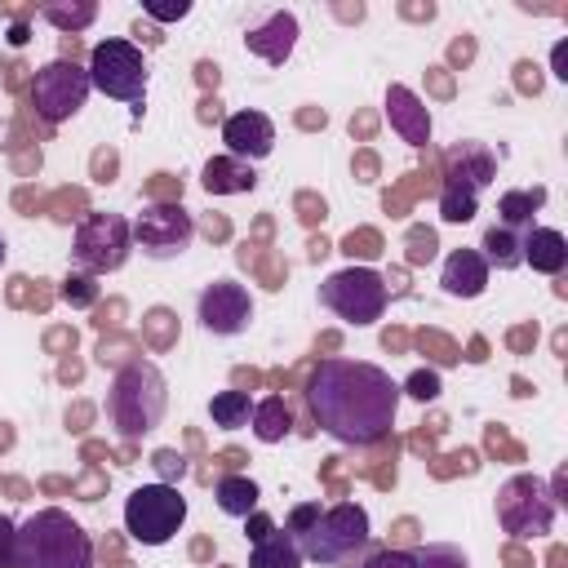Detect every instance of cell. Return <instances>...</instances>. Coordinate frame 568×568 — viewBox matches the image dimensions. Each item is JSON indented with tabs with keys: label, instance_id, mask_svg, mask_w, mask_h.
Wrapping results in <instances>:
<instances>
[{
	"label": "cell",
	"instance_id": "1",
	"mask_svg": "<svg viewBox=\"0 0 568 568\" xmlns=\"http://www.w3.org/2000/svg\"><path fill=\"white\" fill-rule=\"evenodd\" d=\"M399 399V382L368 359H324L306 377V408L315 426L346 448L382 444L395 426Z\"/></svg>",
	"mask_w": 568,
	"mask_h": 568
},
{
	"label": "cell",
	"instance_id": "2",
	"mask_svg": "<svg viewBox=\"0 0 568 568\" xmlns=\"http://www.w3.org/2000/svg\"><path fill=\"white\" fill-rule=\"evenodd\" d=\"M9 568H93V537L67 510L44 506L18 524Z\"/></svg>",
	"mask_w": 568,
	"mask_h": 568
},
{
	"label": "cell",
	"instance_id": "3",
	"mask_svg": "<svg viewBox=\"0 0 568 568\" xmlns=\"http://www.w3.org/2000/svg\"><path fill=\"white\" fill-rule=\"evenodd\" d=\"M169 408V382L151 359H129L115 368L106 386V422L120 439H142L164 422Z\"/></svg>",
	"mask_w": 568,
	"mask_h": 568
},
{
	"label": "cell",
	"instance_id": "4",
	"mask_svg": "<svg viewBox=\"0 0 568 568\" xmlns=\"http://www.w3.org/2000/svg\"><path fill=\"white\" fill-rule=\"evenodd\" d=\"M368 541H373L368 510L359 501H337L320 510V519L297 546H302V559L320 568H359V559L368 555Z\"/></svg>",
	"mask_w": 568,
	"mask_h": 568
},
{
	"label": "cell",
	"instance_id": "5",
	"mask_svg": "<svg viewBox=\"0 0 568 568\" xmlns=\"http://www.w3.org/2000/svg\"><path fill=\"white\" fill-rule=\"evenodd\" d=\"M186 524V497L178 484H142L124 497V532L138 546H169Z\"/></svg>",
	"mask_w": 568,
	"mask_h": 568
},
{
	"label": "cell",
	"instance_id": "6",
	"mask_svg": "<svg viewBox=\"0 0 568 568\" xmlns=\"http://www.w3.org/2000/svg\"><path fill=\"white\" fill-rule=\"evenodd\" d=\"M133 253V231H129V217L120 213H84L80 226H75V240H71V262L75 271L84 275H111L129 262Z\"/></svg>",
	"mask_w": 568,
	"mask_h": 568
},
{
	"label": "cell",
	"instance_id": "7",
	"mask_svg": "<svg viewBox=\"0 0 568 568\" xmlns=\"http://www.w3.org/2000/svg\"><path fill=\"white\" fill-rule=\"evenodd\" d=\"M320 306H328L337 320L355 324V328H368L382 320L386 311V280L373 271V266H346V271H333L324 284H320Z\"/></svg>",
	"mask_w": 568,
	"mask_h": 568
},
{
	"label": "cell",
	"instance_id": "8",
	"mask_svg": "<svg viewBox=\"0 0 568 568\" xmlns=\"http://www.w3.org/2000/svg\"><path fill=\"white\" fill-rule=\"evenodd\" d=\"M89 84L111 102H142L146 98V58L133 40H102L89 53Z\"/></svg>",
	"mask_w": 568,
	"mask_h": 568
},
{
	"label": "cell",
	"instance_id": "9",
	"mask_svg": "<svg viewBox=\"0 0 568 568\" xmlns=\"http://www.w3.org/2000/svg\"><path fill=\"white\" fill-rule=\"evenodd\" d=\"M555 497L537 475H510L497 488V524L510 537H546L555 528Z\"/></svg>",
	"mask_w": 568,
	"mask_h": 568
},
{
	"label": "cell",
	"instance_id": "10",
	"mask_svg": "<svg viewBox=\"0 0 568 568\" xmlns=\"http://www.w3.org/2000/svg\"><path fill=\"white\" fill-rule=\"evenodd\" d=\"M89 71L71 58H53L36 71L31 80V106L44 124H67L71 115H80V106L89 102Z\"/></svg>",
	"mask_w": 568,
	"mask_h": 568
},
{
	"label": "cell",
	"instance_id": "11",
	"mask_svg": "<svg viewBox=\"0 0 568 568\" xmlns=\"http://www.w3.org/2000/svg\"><path fill=\"white\" fill-rule=\"evenodd\" d=\"M129 231H133V244H138L151 262H173V257H182V253L191 248V240H195V217H191L182 204H146V209L129 222Z\"/></svg>",
	"mask_w": 568,
	"mask_h": 568
},
{
	"label": "cell",
	"instance_id": "12",
	"mask_svg": "<svg viewBox=\"0 0 568 568\" xmlns=\"http://www.w3.org/2000/svg\"><path fill=\"white\" fill-rule=\"evenodd\" d=\"M195 315H200L204 333H213V337H235V333H244L248 320H253V297H248V288L235 284V280H213V284H204V293H200V302H195Z\"/></svg>",
	"mask_w": 568,
	"mask_h": 568
},
{
	"label": "cell",
	"instance_id": "13",
	"mask_svg": "<svg viewBox=\"0 0 568 568\" xmlns=\"http://www.w3.org/2000/svg\"><path fill=\"white\" fill-rule=\"evenodd\" d=\"M222 142H226V155L257 164L275 151V124L266 111H235L222 120Z\"/></svg>",
	"mask_w": 568,
	"mask_h": 568
},
{
	"label": "cell",
	"instance_id": "14",
	"mask_svg": "<svg viewBox=\"0 0 568 568\" xmlns=\"http://www.w3.org/2000/svg\"><path fill=\"white\" fill-rule=\"evenodd\" d=\"M297 36H302L297 13H288V9H271L257 27L244 31V44H248V53H257L262 62L284 67V62L293 58V49H297Z\"/></svg>",
	"mask_w": 568,
	"mask_h": 568
},
{
	"label": "cell",
	"instance_id": "15",
	"mask_svg": "<svg viewBox=\"0 0 568 568\" xmlns=\"http://www.w3.org/2000/svg\"><path fill=\"white\" fill-rule=\"evenodd\" d=\"M444 182L466 186V191H488L497 182V155L484 142H453L444 151Z\"/></svg>",
	"mask_w": 568,
	"mask_h": 568
},
{
	"label": "cell",
	"instance_id": "16",
	"mask_svg": "<svg viewBox=\"0 0 568 568\" xmlns=\"http://www.w3.org/2000/svg\"><path fill=\"white\" fill-rule=\"evenodd\" d=\"M386 120L399 133V142H408L417 151L430 142V111H426V102L408 84H390L386 89Z\"/></svg>",
	"mask_w": 568,
	"mask_h": 568
},
{
	"label": "cell",
	"instance_id": "17",
	"mask_svg": "<svg viewBox=\"0 0 568 568\" xmlns=\"http://www.w3.org/2000/svg\"><path fill=\"white\" fill-rule=\"evenodd\" d=\"M439 284H444L448 297L470 302V297H479V293L488 288V262L479 257V248H453V253L444 257Z\"/></svg>",
	"mask_w": 568,
	"mask_h": 568
},
{
	"label": "cell",
	"instance_id": "18",
	"mask_svg": "<svg viewBox=\"0 0 568 568\" xmlns=\"http://www.w3.org/2000/svg\"><path fill=\"white\" fill-rule=\"evenodd\" d=\"M200 182H204V191L209 195H244V191H253L257 186V173H253V164L248 160H235V155H213V160H204V169H200Z\"/></svg>",
	"mask_w": 568,
	"mask_h": 568
},
{
	"label": "cell",
	"instance_id": "19",
	"mask_svg": "<svg viewBox=\"0 0 568 568\" xmlns=\"http://www.w3.org/2000/svg\"><path fill=\"white\" fill-rule=\"evenodd\" d=\"M524 266L541 275H564L568 266V240L555 226H528L524 231Z\"/></svg>",
	"mask_w": 568,
	"mask_h": 568
},
{
	"label": "cell",
	"instance_id": "20",
	"mask_svg": "<svg viewBox=\"0 0 568 568\" xmlns=\"http://www.w3.org/2000/svg\"><path fill=\"white\" fill-rule=\"evenodd\" d=\"M541 204H546V186H510L497 195V222L510 231H528Z\"/></svg>",
	"mask_w": 568,
	"mask_h": 568
},
{
	"label": "cell",
	"instance_id": "21",
	"mask_svg": "<svg viewBox=\"0 0 568 568\" xmlns=\"http://www.w3.org/2000/svg\"><path fill=\"white\" fill-rule=\"evenodd\" d=\"M479 257L488 262V271H515L524 266V231H510V226H488L484 240H479Z\"/></svg>",
	"mask_w": 568,
	"mask_h": 568
},
{
	"label": "cell",
	"instance_id": "22",
	"mask_svg": "<svg viewBox=\"0 0 568 568\" xmlns=\"http://www.w3.org/2000/svg\"><path fill=\"white\" fill-rule=\"evenodd\" d=\"M248 568H302V546H297V537L284 532V528H271L262 541H253Z\"/></svg>",
	"mask_w": 568,
	"mask_h": 568
},
{
	"label": "cell",
	"instance_id": "23",
	"mask_svg": "<svg viewBox=\"0 0 568 568\" xmlns=\"http://www.w3.org/2000/svg\"><path fill=\"white\" fill-rule=\"evenodd\" d=\"M248 426H253V435H257L262 444H280V439L293 435V413H288V404H284L280 395H266V399L253 404Z\"/></svg>",
	"mask_w": 568,
	"mask_h": 568
},
{
	"label": "cell",
	"instance_id": "24",
	"mask_svg": "<svg viewBox=\"0 0 568 568\" xmlns=\"http://www.w3.org/2000/svg\"><path fill=\"white\" fill-rule=\"evenodd\" d=\"M213 497H217V510H222V515H231V519H248V515L257 510L262 488H257L248 475H222L217 488H213Z\"/></svg>",
	"mask_w": 568,
	"mask_h": 568
},
{
	"label": "cell",
	"instance_id": "25",
	"mask_svg": "<svg viewBox=\"0 0 568 568\" xmlns=\"http://www.w3.org/2000/svg\"><path fill=\"white\" fill-rule=\"evenodd\" d=\"M209 417H213V426H222V430L248 426V417H253L248 390H217V395L209 399Z\"/></svg>",
	"mask_w": 568,
	"mask_h": 568
},
{
	"label": "cell",
	"instance_id": "26",
	"mask_svg": "<svg viewBox=\"0 0 568 568\" xmlns=\"http://www.w3.org/2000/svg\"><path fill=\"white\" fill-rule=\"evenodd\" d=\"M40 18H44L49 27H58L62 36H75V31H84V27L98 18V4H93V0H75V4H40Z\"/></svg>",
	"mask_w": 568,
	"mask_h": 568
},
{
	"label": "cell",
	"instance_id": "27",
	"mask_svg": "<svg viewBox=\"0 0 568 568\" xmlns=\"http://www.w3.org/2000/svg\"><path fill=\"white\" fill-rule=\"evenodd\" d=\"M479 213V195L475 191H466V186H439V217L444 222H453V226H462V222H470Z\"/></svg>",
	"mask_w": 568,
	"mask_h": 568
},
{
	"label": "cell",
	"instance_id": "28",
	"mask_svg": "<svg viewBox=\"0 0 568 568\" xmlns=\"http://www.w3.org/2000/svg\"><path fill=\"white\" fill-rule=\"evenodd\" d=\"M413 559H417V568H470L466 550L453 541H426L413 550Z\"/></svg>",
	"mask_w": 568,
	"mask_h": 568
},
{
	"label": "cell",
	"instance_id": "29",
	"mask_svg": "<svg viewBox=\"0 0 568 568\" xmlns=\"http://www.w3.org/2000/svg\"><path fill=\"white\" fill-rule=\"evenodd\" d=\"M62 302H67V306H93V302H98V284H93V275L71 271V275L62 280Z\"/></svg>",
	"mask_w": 568,
	"mask_h": 568
},
{
	"label": "cell",
	"instance_id": "30",
	"mask_svg": "<svg viewBox=\"0 0 568 568\" xmlns=\"http://www.w3.org/2000/svg\"><path fill=\"white\" fill-rule=\"evenodd\" d=\"M399 390H408L413 399H422V404H430V399H439V373L435 368H417L413 377H408V386H399Z\"/></svg>",
	"mask_w": 568,
	"mask_h": 568
},
{
	"label": "cell",
	"instance_id": "31",
	"mask_svg": "<svg viewBox=\"0 0 568 568\" xmlns=\"http://www.w3.org/2000/svg\"><path fill=\"white\" fill-rule=\"evenodd\" d=\"M320 510H324V506H320V501H297V506H293V510H288V524H284V532H293V537H297V541H302V537H306V532H311V524H315V519H320Z\"/></svg>",
	"mask_w": 568,
	"mask_h": 568
},
{
	"label": "cell",
	"instance_id": "32",
	"mask_svg": "<svg viewBox=\"0 0 568 568\" xmlns=\"http://www.w3.org/2000/svg\"><path fill=\"white\" fill-rule=\"evenodd\" d=\"M359 568H417V559H413V550H368L364 559H359Z\"/></svg>",
	"mask_w": 568,
	"mask_h": 568
},
{
	"label": "cell",
	"instance_id": "33",
	"mask_svg": "<svg viewBox=\"0 0 568 568\" xmlns=\"http://www.w3.org/2000/svg\"><path fill=\"white\" fill-rule=\"evenodd\" d=\"M151 466L160 470V484H178V479L186 475V457L173 453V448H160V453L151 457Z\"/></svg>",
	"mask_w": 568,
	"mask_h": 568
},
{
	"label": "cell",
	"instance_id": "34",
	"mask_svg": "<svg viewBox=\"0 0 568 568\" xmlns=\"http://www.w3.org/2000/svg\"><path fill=\"white\" fill-rule=\"evenodd\" d=\"M142 13H146V18H155V22H178V18H186V13H191V0H178V4H155V0H146V4H142Z\"/></svg>",
	"mask_w": 568,
	"mask_h": 568
},
{
	"label": "cell",
	"instance_id": "35",
	"mask_svg": "<svg viewBox=\"0 0 568 568\" xmlns=\"http://www.w3.org/2000/svg\"><path fill=\"white\" fill-rule=\"evenodd\" d=\"M271 528H275V524H271V515H262V510H253V515L244 519V537H248V541H262Z\"/></svg>",
	"mask_w": 568,
	"mask_h": 568
},
{
	"label": "cell",
	"instance_id": "36",
	"mask_svg": "<svg viewBox=\"0 0 568 568\" xmlns=\"http://www.w3.org/2000/svg\"><path fill=\"white\" fill-rule=\"evenodd\" d=\"M13 532H18V524H13L9 515H0V568H9V555H13Z\"/></svg>",
	"mask_w": 568,
	"mask_h": 568
},
{
	"label": "cell",
	"instance_id": "37",
	"mask_svg": "<svg viewBox=\"0 0 568 568\" xmlns=\"http://www.w3.org/2000/svg\"><path fill=\"white\" fill-rule=\"evenodd\" d=\"M550 62H555V75H559V80H568V40H559V44H555Z\"/></svg>",
	"mask_w": 568,
	"mask_h": 568
},
{
	"label": "cell",
	"instance_id": "38",
	"mask_svg": "<svg viewBox=\"0 0 568 568\" xmlns=\"http://www.w3.org/2000/svg\"><path fill=\"white\" fill-rule=\"evenodd\" d=\"M9 44H27V27H22V22H13V31H9Z\"/></svg>",
	"mask_w": 568,
	"mask_h": 568
},
{
	"label": "cell",
	"instance_id": "39",
	"mask_svg": "<svg viewBox=\"0 0 568 568\" xmlns=\"http://www.w3.org/2000/svg\"><path fill=\"white\" fill-rule=\"evenodd\" d=\"M4 257H9V248H4V235H0V266H4Z\"/></svg>",
	"mask_w": 568,
	"mask_h": 568
}]
</instances>
